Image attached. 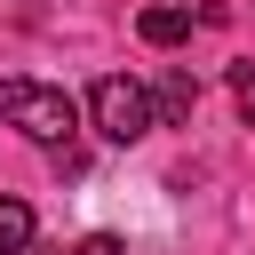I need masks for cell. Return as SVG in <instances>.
I'll list each match as a JSON object with an SVG mask.
<instances>
[{
    "instance_id": "cell-3",
    "label": "cell",
    "mask_w": 255,
    "mask_h": 255,
    "mask_svg": "<svg viewBox=\"0 0 255 255\" xmlns=\"http://www.w3.org/2000/svg\"><path fill=\"white\" fill-rule=\"evenodd\" d=\"M191 112H199V80H191V72H167V80L151 88V128H183Z\"/></svg>"
},
{
    "instance_id": "cell-7",
    "label": "cell",
    "mask_w": 255,
    "mask_h": 255,
    "mask_svg": "<svg viewBox=\"0 0 255 255\" xmlns=\"http://www.w3.org/2000/svg\"><path fill=\"white\" fill-rule=\"evenodd\" d=\"M72 255H128V247H120V239H112V231H88V239H80V247H72Z\"/></svg>"
},
{
    "instance_id": "cell-6",
    "label": "cell",
    "mask_w": 255,
    "mask_h": 255,
    "mask_svg": "<svg viewBox=\"0 0 255 255\" xmlns=\"http://www.w3.org/2000/svg\"><path fill=\"white\" fill-rule=\"evenodd\" d=\"M231 88H239V120L255 128V64H231Z\"/></svg>"
},
{
    "instance_id": "cell-5",
    "label": "cell",
    "mask_w": 255,
    "mask_h": 255,
    "mask_svg": "<svg viewBox=\"0 0 255 255\" xmlns=\"http://www.w3.org/2000/svg\"><path fill=\"white\" fill-rule=\"evenodd\" d=\"M0 255H32V207L0 199Z\"/></svg>"
},
{
    "instance_id": "cell-2",
    "label": "cell",
    "mask_w": 255,
    "mask_h": 255,
    "mask_svg": "<svg viewBox=\"0 0 255 255\" xmlns=\"http://www.w3.org/2000/svg\"><path fill=\"white\" fill-rule=\"evenodd\" d=\"M88 120H96L104 143H143V135H151V88L128 80V72H104V80L88 88Z\"/></svg>"
},
{
    "instance_id": "cell-1",
    "label": "cell",
    "mask_w": 255,
    "mask_h": 255,
    "mask_svg": "<svg viewBox=\"0 0 255 255\" xmlns=\"http://www.w3.org/2000/svg\"><path fill=\"white\" fill-rule=\"evenodd\" d=\"M0 128L64 151V143L80 135V104H72L64 88H48V80H0Z\"/></svg>"
},
{
    "instance_id": "cell-4",
    "label": "cell",
    "mask_w": 255,
    "mask_h": 255,
    "mask_svg": "<svg viewBox=\"0 0 255 255\" xmlns=\"http://www.w3.org/2000/svg\"><path fill=\"white\" fill-rule=\"evenodd\" d=\"M135 32H143L151 48H175V40H191V8H143Z\"/></svg>"
}]
</instances>
